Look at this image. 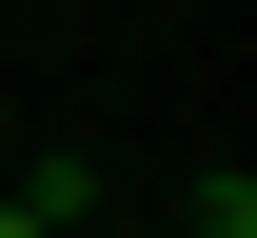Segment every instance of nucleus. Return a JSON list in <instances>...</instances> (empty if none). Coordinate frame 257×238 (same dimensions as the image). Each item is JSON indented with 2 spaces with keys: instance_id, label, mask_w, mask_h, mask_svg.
<instances>
[{
  "instance_id": "nucleus-1",
  "label": "nucleus",
  "mask_w": 257,
  "mask_h": 238,
  "mask_svg": "<svg viewBox=\"0 0 257 238\" xmlns=\"http://www.w3.org/2000/svg\"><path fill=\"white\" fill-rule=\"evenodd\" d=\"M60 199H79V179H20V199H0V238H60Z\"/></svg>"
}]
</instances>
